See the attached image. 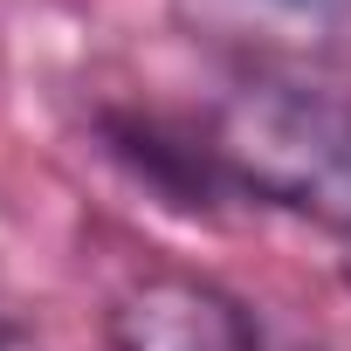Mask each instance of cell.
<instances>
[{
	"mask_svg": "<svg viewBox=\"0 0 351 351\" xmlns=\"http://www.w3.org/2000/svg\"><path fill=\"white\" fill-rule=\"evenodd\" d=\"M207 152L221 165L228 193L310 221L324 234H351V104L296 83V76H241L214 117Z\"/></svg>",
	"mask_w": 351,
	"mask_h": 351,
	"instance_id": "1",
	"label": "cell"
},
{
	"mask_svg": "<svg viewBox=\"0 0 351 351\" xmlns=\"http://www.w3.org/2000/svg\"><path fill=\"white\" fill-rule=\"evenodd\" d=\"M104 138H110V152L138 172V180H152L172 207L207 214L214 200H228V180H221L207 138L200 145H180V138H165L158 124H145V117H104Z\"/></svg>",
	"mask_w": 351,
	"mask_h": 351,
	"instance_id": "3",
	"label": "cell"
},
{
	"mask_svg": "<svg viewBox=\"0 0 351 351\" xmlns=\"http://www.w3.org/2000/svg\"><path fill=\"white\" fill-rule=\"evenodd\" d=\"M0 351H21V330L14 324H0Z\"/></svg>",
	"mask_w": 351,
	"mask_h": 351,
	"instance_id": "6",
	"label": "cell"
},
{
	"mask_svg": "<svg viewBox=\"0 0 351 351\" xmlns=\"http://www.w3.org/2000/svg\"><path fill=\"white\" fill-rule=\"evenodd\" d=\"M110 351H262L241 296L193 269H145L104 310Z\"/></svg>",
	"mask_w": 351,
	"mask_h": 351,
	"instance_id": "2",
	"label": "cell"
},
{
	"mask_svg": "<svg viewBox=\"0 0 351 351\" xmlns=\"http://www.w3.org/2000/svg\"><path fill=\"white\" fill-rule=\"evenodd\" d=\"M180 8L200 21V28H221L234 42H282V49H303V42H324L344 14V0H180Z\"/></svg>",
	"mask_w": 351,
	"mask_h": 351,
	"instance_id": "4",
	"label": "cell"
},
{
	"mask_svg": "<svg viewBox=\"0 0 351 351\" xmlns=\"http://www.w3.org/2000/svg\"><path fill=\"white\" fill-rule=\"evenodd\" d=\"M337 276H344V289H351V234L337 241Z\"/></svg>",
	"mask_w": 351,
	"mask_h": 351,
	"instance_id": "5",
	"label": "cell"
}]
</instances>
